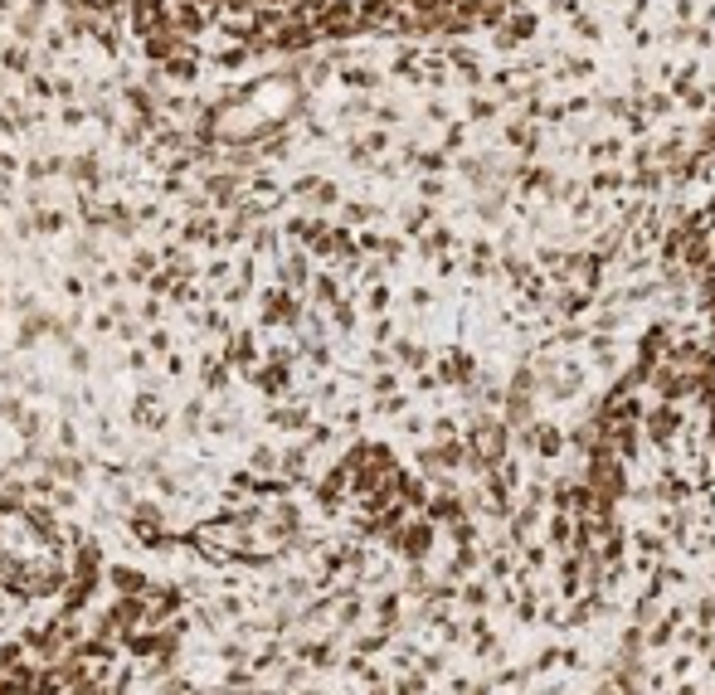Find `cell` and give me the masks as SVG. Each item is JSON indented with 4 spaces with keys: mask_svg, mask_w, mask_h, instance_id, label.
I'll return each instance as SVG.
<instances>
[{
    "mask_svg": "<svg viewBox=\"0 0 715 695\" xmlns=\"http://www.w3.org/2000/svg\"><path fill=\"white\" fill-rule=\"evenodd\" d=\"M161 69H166V78H176V83H190V78L200 73V59H195V49H180V54H171Z\"/></svg>",
    "mask_w": 715,
    "mask_h": 695,
    "instance_id": "obj_1",
    "label": "cell"
},
{
    "mask_svg": "<svg viewBox=\"0 0 715 695\" xmlns=\"http://www.w3.org/2000/svg\"><path fill=\"white\" fill-rule=\"evenodd\" d=\"M83 117H88L83 107H64V127H83Z\"/></svg>",
    "mask_w": 715,
    "mask_h": 695,
    "instance_id": "obj_2",
    "label": "cell"
},
{
    "mask_svg": "<svg viewBox=\"0 0 715 695\" xmlns=\"http://www.w3.org/2000/svg\"><path fill=\"white\" fill-rule=\"evenodd\" d=\"M0 15H15V0H0Z\"/></svg>",
    "mask_w": 715,
    "mask_h": 695,
    "instance_id": "obj_3",
    "label": "cell"
}]
</instances>
